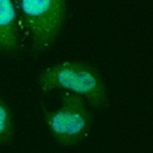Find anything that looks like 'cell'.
<instances>
[{
  "instance_id": "5",
  "label": "cell",
  "mask_w": 153,
  "mask_h": 153,
  "mask_svg": "<svg viewBox=\"0 0 153 153\" xmlns=\"http://www.w3.org/2000/svg\"><path fill=\"white\" fill-rule=\"evenodd\" d=\"M14 134V124L7 103L0 97V145H8Z\"/></svg>"
},
{
  "instance_id": "2",
  "label": "cell",
  "mask_w": 153,
  "mask_h": 153,
  "mask_svg": "<svg viewBox=\"0 0 153 153\" xmlns=\"http://www.w3.org/2000/svg\"><path fill=\"white\" fill-rule=\"evenodd\" d=\"M25 27L36 51L47 50L57 38L66 18V0H19Z\"/></svg>"
},
{
  "instance_id": "4",
  "label": "cell",
  "mask_w": 153,
  "mask_h": 153,
  "mask_svg": "<svg viewBox=\"0 0 153 153\" xmlns=\"http://www.w3.org/2000/svg\"><path fill=\"white\" fill-rule=\"evenodd\" d=\"M18 49L17 12L12 0H0V51L14 53Z\"/></svg>"
},
{
  "instance_id": "3",
  "label": "cell",
  "mask_w": 153,
  "mask_h": 153,
  "mask_svg": "<svg viewBox=\"0 0 153 153\" xmlns=\"http://www.w3.org/2000/svg\"><path fill=\"white\" fill-rule=\"evenodd\" d=\"M61 106L48 111L42 106L44 121L53 137L63 146H74L88 133L91 112L81 96L62 91L60 93Z\"/></svg>"
},
{
  "instance_id": "1",
  "label": "cell",
  "mask_w": 153,
  "mask_h": 153,
  "mask_svg": "<svg viewBox=\"0 0 153 153\" xmlns=\"http://www.w3.org/2000/svg\"><path fill=\"white\" fill-rule=\"evenodd\" d=\"M43 92L51 90L68 91L86 98L93 108H104L106 88L100 73L88 63L63 61L44 69L38 79Z\"/></svg>"
}]
</instances>
